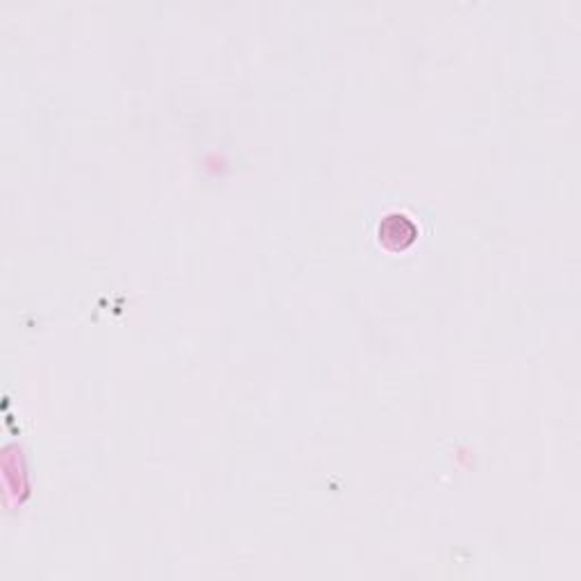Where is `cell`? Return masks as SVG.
Masks as SVG:
<instances>
[{"label":"cell","mask_w":581,"mask_h":581,"mask_svg":"<svg viewBox=\"0 0 581 581\" xmlns=\"http://www.w3.org/2000/svg\"><path fill=\"white\" fill-rule=\"evenodd\" d=\"M377 237L389 250H407L418 239V225L414 218L402 212L386 214L377 225Z\"/></svg>","instance_id":"1"}]
</instances>
